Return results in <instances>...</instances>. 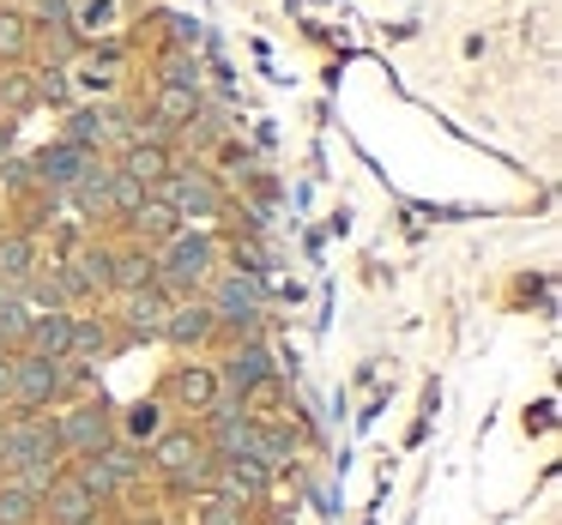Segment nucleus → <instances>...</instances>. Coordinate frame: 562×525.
I'll return each instance as SVG.
<instances>
[{"label":"nucleus","mask_w":562,"mask_h":525,"mask_svg":"<svg viewBox=\"0 0 562 525\" xmlns=\"http://www.w3.org/2000/svg\"><path fill=\"white\" fill-rule=\"evenodd\" d=\"M0 182H7V194H37V182H31V158H0Z\"/></svg>","instance_id":"c9c22d12"},{"label":"nucleus","mask_w":562,"mask_h":525,"mask_svg":"<svg viewBox=\"0 0 562 525\" xmlns=\"http://www.w3.org/2000/svg\"><path fill=\"white\" fill-rule=\"evenodd\" d=\"M151 260H158V284L170 296H200L212 272L224 266V242L212 230H176L170 242L151 248Z\"/></svg>","instance_id":"39448f33"},{"label":"nucleus","mask_w":562,"mask_h":525,"mask_svg":"<svg viewBox=\"0 0 562 525\" xmlns=\"http://www.w3.org/2000/svg\"><path fill=\"white\" fill-rule=\"evenodd\" d=\"M158 399L170 404V411H182V416H206L212 404L224 399V387H218V368H212V363H176L170 375H164Z\"/></svg>","instance_id":"f8f14e48"},{"label":"nucleus","mask_w":562,"mask_h":525,"mask_svg":"<svg viewBox=\"0 0 562 525\" xmlns=\"http://www.w3.org/2000/svg\"><path fill=\"white\" fill-rule=\"evenodd\" d=\"M91 380V368L55 363L37 351H13V387H7V411H55L61 399H74Z\"/></svg>","instance_id":"20e7f679"},{"label":"nucleus","mask_w":562,"mask_h":525,"mask_svg":"<svg viewBox=\"0 0 562 525\" xmlns=\"http://www.w3.org/2000/svg\"><path fill=\"white\" fill-rule=\"evenodd\" d=\"M164 429H170V404H164L158 392H151V399H139V404H127V411L115 416V435L134 441V447H151Z\"/></svg>","instance_id":"5701e85b"},{"label":"nucleus","mask_w":562,"mask_h":525,"mask_svg":"<svg viewBox=\"0 0 562 525\" xmlns=\"http://www.w3.org/2000/svg\"><path fill=\"white\" fill-rule=\"evenodd\" d=\"M200 507H194V525H255V513L243 507V501H231V495H194Z\"/></svg>","instance_id":"7c9ffc66"},{"label":"nucleus","mask_w":562,"mask_h":525,"mask_svg":"<svg viewBox=\"0 0 562 525\" xmlns=\"http://www.w3.org/2000/svg\"><path fill=\"white\" fill-rule=\"evenodd\" d=\"M37 266H43V242H37V236L19 230V224H13V230L0 224V290H19V296H25V278H31Z\"/></svg>","instance_id":"f3484780"},{"label":"nucleus","mask_w":562,"mask_h":525,"mask_svg":"<svg viewBox=\"0 0 562 525\" xmlns=\"http://www.w3.org/2000/svg\"><path fill=\"white\" fill-rule=\"evenodd\" d=\"M31 79H37V98L43 103H55V110H67V103H74V67L37 61V67H31Z\"/></svg>","instance_id":"473e14b6"},{"label":"nucleus","mask_w":562,"mask_h":525,"mask_svg":"<svg viewBox=\"0 0 562 525\" xmlns=\"http://www.w3.org/2000/svg\"><path fill=\"white\" fill-rule=\"evenodd\" d=\"M146 284H158L151 248L146 242H122L115 248V266H110V296H134V290H146Z\"/></svg>","instance_id":"4be33fe9"},{"label":"nucleus","mask_w":562,"mask_h":525,"mask_svg":"<svg viewBox=\"0 0 562 525\" xmlns=\"http://www.w3.org/2000/svg\"><path fill=\"white\" fill-rule=\"evenodd\" d=\"M67 344H74V308H37V315H31V332H25V351L67 363Z\"/></svg>","instance_id":"412c9836"},{"label":"nucleus","mask_w":562,"mask_h":525,"mask_svg":"<svg viewBox=\"0 0 562 525\" xmlns=\"http://www.w3.org/2000/svg\"><path fill=\"white\" fill-rule=\"evenodd\" d=\"M158 339L170 344V351H182V356H206L212 344H218V320H212L206 296H176Z\"/></svg>","instance_id":"9b49d317"},{"label":"nucleus","mask_w":562,"mask_h":525,"mask_svg":"<svg viewBox=\"0 0 562 525\" xmlns=\"http://www.w3.org/2000/svg\"><path fill=\"white\" fill-rule=\"evenodd\" d=\"M0 525H43V495L25 477H0Z\"/></svg>","instance_id":"a878e982"},{"label":"nucleus","mask_w":562,"mask_h":525,"mask_svg":"<svg viewBox=\"0 0 562 525\" xmlns=\"http://www.w3.org/2000/svg\"><path fill=\"white\" fill-rule=\"evenodd\" d=\"M224 260H231L236 272H255V278H260V272H267V248H260V230L236 236V242L224 248Z\"/></svg>","instance_id":"f704fd0d"},{"label":"nucleus","mask_w":562,"mask_h":525,"mask_svg":"<svg viewBox=\"0 0 562 525\" xmlns=\"http://www.w3.org/2000/svg\"><path fill=\"white\" fill-rule=\"evenodd\" d=\"M7 387H13V356L0 351V404H7Z\"/></svg>","instance_id":"58836bf2"},{"label":"nucleus","mask_w":562,"mask_h":525,"mask_svg":"<svg viewBox=\"0 0 562 525\" xmlns=\"http://www.w3.org/2000/svg\"><path fill=\"white\" fill-rule=\"evenodd\" d=\"M146 465H151V477H158L164 501L206 495V483H212V453H206L200 423H170V429H164V435L146 447Z\"/></svg>","instance_id":"f03ea898"},{"label":"nucleus","mask_w":562,"mask_h":525,"mask_svg":"<svg viewBox=\"0 0 562 525\" xmlns=\"http://www.w3.org/2000/svg\"><path fill=\"white\" fill-rule=\"evenodd\" d=\"M110 266H115V242H74L61 260V278H67V303L86 308V303H110Z\"/></svg>","instance_id":"6e6552de"},{"label":"nucleus","mask_w":562,"mask_h":525,"mask_svg":"<svg viewBox=\"0 0 562 525\" xmlns=\"http://www.w3.org/2000/svg\"><path fill=\"white\" fill-rule=\"evenodd\" d=\"M55 435H61L67 459H86V453L110 447L115 441V411L103 392H86V399H61L55 404Z\"/></svg>","instance_id":"0eeeda50"},{"label":"nucleus","mask_w":562,"mask_h":525,"mask_svg":"<svg viewBox=\"0 0 562 525\" xmlns=\"http://www.w3.org/2000/svg\"><path fill=\"white\" fill-rule=\"evenodd\" d=\"M98 453H103V465L115 471V483H122V495H127V489H139V483L151 477V465H146V447H134V441H122V435H115L110 447H98Z\"/></svg>","instance_id":"bb28decb"},{"label":"nucleus","mask_w":562,"mask_h":525,"mask_svg":"<svg viewBox=\"0 0 562 525\" xmlns=\"http://www.w3.org/2000/svg\"><path fill=\"white\" fill-rule=\"evenodd\" d=\"M122 230H127V242H146V248H158V242H170V236L182 230V224H176V212L164 206L158 194H146V199H139V212L122 224Z\"/></svg>","instance_id":"393cba45"},{"label":"nucleus","mask_w":562,"mask_h":525,"mask_svg":"<svg viewBox=\"0 0 562 525\" xmlns=\"http://www.w3.org/2000/svg\"><path fill=\"white\" fill-rule=\"evenodd\" d=\"M122 351V339H115V320L103 315H86V308H74V344H67V363H79V368H91V363H103V356H115Z\"/></svg>","instance_id":"dca6fc26"},{"label":"nucleus","mask_w":562,"mask_h":525,"mask_svg":"<svg viewBox=\"0 0 562 525\" xmlns=\"http://www.w3.org/2000/svg\"><path fill=\"white\" fill-rule=\"evenodd\" d=\"M31 110H43V98H37V79L25 73V67H0V115H31Z\"/></svg>","instance_id":"cd10ccee"},{"label":"nucleus","mask_w":562,"mask_h":525,"mask_svg":"<svg viewBox=\"0 0 562 525\" xmlns=\"http://www.w3.org/2000/svg\"><path fill=\"white\" fill-rule=\"evenodd\" d=\"M98 495L79 483L74 471H61L49 489H43V525H98Z\"/></svg>","instance_id":"4468645a"},{"label":"nucleus","mask_w":562,"mask_h":525,"mask_svg":"<svg viewBox=\"0 0 562 525\" xmlns=\"http://www.w3.org/2000/svg\"><path fill=\"white\" fill-rule=\"evenodd\" d=\"M67 471L61 435H55L49 411H7L0 416V477H25L31 489H49Z\"/></svg>","instance_id":"f257e3e1"},{"label":"nucleus","mask_w":562,"mask_h":525,"mask_svg":"<svg viewBox=\"0 0 562 525\" xmlns=\"http://www.w3.org/2000/svg\"><path fill=\"white\" fill-rule=\"evenodd\" d=\"M158 85L200 91V55H194V49H164V55H158Z\"/></svg>","instance_id":"c756f323"},{"label":"nucleus","mask_w":562,"mask_h":525,"mask_svg":"<svg viewBox=\"0 0 562 525\" xmlns=\"http://www.w3.org/2000/svg\"><path fill=\"white\" fill-rule=\"evenodd\" d=\"M218 387L231 392V399H243V392H255L260 380H272L279 375V356H272V344H267V332L260 339H231L218 351Z\"/></svg>","instance_id":"1a4fd4ad"},{"label":"nucleus","mask_w":562,"mask_h":525,"mask_svg":"<svg viewBox=\"0 0 562 525\" xmlns=\"http://www.w3.org/2000/svg\"><path fill=\"white\" fill-rule=\"evenodd\" d=\"M74 31L79 37H110L115 31V0H74Z\"/></svg>","instance_id":"2f4dec72"},{"label":"nucleus","mask_w":562,"mask_h":525,"mask_svg":"<svg viewBox=\"0 0 562 525\" xmlns=\"http://www.w3.org/2000/svg\"><path fill=\"white\" fill-rule=\"evenodd\" d=\"M31 315H37V308H31L19 290H0V351H7V356H13V351H25Z\"/></svg>","instance_id":"c85d7f7f"},{"label":"nucleus","mask_w":562,"mask_h":525,"mask_svg":"<svg viewBox=\"0 0 562 525\" xmlns=\"http://www.w3.org/2000/svg\"><path fill=\"white\" fill-rule=\"evenodd\" d=\"M170 163H176L170 139H127V146H122V158H115V170H122V175H134L139 187H158L164 175H170Z\"/></svg>","instance_id":"a211bd4d"},{"label":"nucleus","mask_w":562,"mask_h":525,"mask_svg":"<svg viewBox=\"0 0 562 525\" xmlns=\"http://www.w3.org/2000/svg\"><path fill=\"white\" fill-rule=\"evenodd\" d=\"M61 139H74L79 151H91V158H103V146L115 139V115L110 103H79V110H67V127Z\"/></svg>","instance_id":"aec40b11"},{"label":"nucleus","mask_w":562,"mask_h":525,"mask_svg":"<svg viewBox=\"0 0 562 525\" xmlns=\"http://www.w3.org/2000/svg\"><path fill=\"white\" fill-rule=\"evenodd\" d=\"M200 296H206L212 320H218V344H231V339H260V332H267V290H260L255 272L218 266Z\"/></svg>","instance_id":"7ed1b4c3"},{"label":"nucleus","mask_w":562,"mask_h":525,"mask_svg":"<svg viewBox=\"0 0 562 525\" xmlns=\"http://www.w3.org/2000/svg\"><path fill=\"white\" fill-rule=\"evenodd\" d=\"M272 483H279V477L267 471V465L260 459H212V495H231V501H243L248 513L255 507H267L272 501Z\"/></svg>","instance_id":"ddd939ff"},{"label":"nucleus","mask_w":562,"mask_h":525,"mask_svg":"<svg viewBox=\"0 0 562 525\" xmlns=\"http://www.w3.org/2000/svg\"><path fill=\"white\" fill-rule=\"evenodd\" d=\"M115 339H122V351L127 344H158V332H164V315H170V303L176 296L164 290V284H146V290H134V296H115Z\"/></svg>","instance_id":"9d476101"},{"label":"nucleus","mask_w":562,"mask_h":525,"mask_svg":"<svg viewBox=\"0 0 562 525\" xmlns=\"http://www.w3.org/2000/svg\"><path fill=\"white\" fill-rule=\"evenodd\" d=\"M13 139H19V122L13 115H0V158H13Z\"/></svg>","instance_id":"4c0bfd02"},{"label":"nucleus","mask_w":562,"mask_h":525,"mask_svg":"<svg viewBox=\"0 0 562 525\" xmlns=\"http://www.w3.org/2000/svg\"><path fill=\"white\" fill-rule=\"evenodd\" d=\"M122 525H170V520H158V513H151V520H122Z\"/></svg>","instance_id":"ea45409f"},{"label":"nucleus","mask_w":562,"mask_h":525,"mask_svg":"<svg viewBox=\"0 0 562 525\" xmlns=\"http://www.w3.org/2000/svg\"><path fill=\"white\" fill-rule=\"evenodd\" d=\"M31 43H37V25H31L25 7L0 0V67H25L31 61Z\"/></svg>","instance_id":"b1692460"},{"label":"nucleus","mask_w":562,"mask_h":525,"mask_svg":"<svg viewBox=\"0 0 562 525\" xmlns=\"http://www.w3.org/2000/svg\"><path fill=\"white\" fill-rule=\"evenodd\" d=\"M110 187H115V163L110 158H91L86 170H79V182L67 187L61 199H74L79 218H110Z\"/></svg>","instance_id":"6ab92c4d"},{"label":"nucleus","mask_w":562,"mask_h":525,"mask_svg":"<svg viewBox=\"0 0 562 525\" xmlns=\"http://www.w3.org/2000/svg\"><path fill=\"white\" fill-rule=\"evenodd\" d=\"M146 194H151V187H139L134 175L115 170V187H110V218H115V224H127V218L139 212V199H146Z\"/></svg>","instance_id":"72a5a7b5"},{"label":"nucleus","mask_w":562,"mask_h":525,"mask_svg":"<svg viewBox=\"0 0 562 525\" xmlns=\"http://www.w3.org/2000/svg\"><path fill=\"white\" fill-rule=\"evenodd\" d=\"M86 163H91V151H79L74 139H49V146H43L37 158H31V182H37L43 194L61 199L67 187L79 182V170H86Z\"/></svg>","instance_id":"2eb2a0df"},{"label":"nucleus","mask_w":562,"mask_h":525,"mask_svg":"<svg viewBox=\"0 0 562 525\" xmlns=\"http://www.w3.org/2000/svg\"><path fill=\"white\" fill-rule=\"evenodd\" d=\"M164 25H170V49H200V25L182 13H164Z\"/></svg>","instance_id":"e433bc0d"},{"label":"nucleus","mask_w":562,"mask_h":525,"mask_svg":"<svg viewBox=\"0 0 562 525\" xmlns=\"http://www.w3.org/2000/svg\"><path fill=\"white\" fill-rule=\"evenodd\" d=\"M151 194L176 212V224H182V230L212 224V218H224V212H231V194H224V182L206 170V163H170V175H164Z\"/></svg>","instance_id":"423d86ee"}]
</instances>
